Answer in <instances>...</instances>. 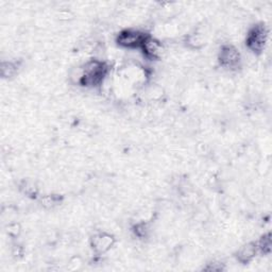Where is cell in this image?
<instances>
[{
  "label": "cell",
  "instance_id": "cell-1",
  "mask_svg": "<svg viewBox=\"0 0 272 272\" xmlns=\"http://www.w3.org/2000/svg\"><path fill=\"white\" fill-rule=\"evenodd\" d=\"M109 74V66L105 62L93 59L87 61L80 70L78 83L86 87H96L103 83Z\"/></svg>",
  "mask_w": 272,
  "mask_h": 272
},
{
  "label": "cell",
  "instance_id": "cell-2",
  "mask_svg": "<svg viewBox=\"0 0 272 272\" xmlns=\"http://www.w3.org/2000/svg\"><path fill=\"white\" fill-rule=\"evenodd\" d=\"M268 40V31L265 25L259 24L252 27L248 31L246 37V45L248 49L253 53H260L265 49Z\"/></svg>",
  "mask_w": 272,
  "mask_h": 272
},
{
  "label": "cell",
  "instance_id": "cell-3",
  "mask_svg": "<svg viewBox=\"0 0 272 272\" xmlns=\"http://www.w3.org/2000/svg\"><path fill=\"white\" fill-rule=\"evenodd\" d=\"M148 34H146L136 29H125L119 32L116 37V43L125 49H141Z\"/></svg>",
  "mask_w": 272,
  "mask_h": 272
},
{
  "label": "cell",
  "instance_id": "cell-4",
  "mask_svg": "<svg viewBox=\"0 0 272 272\" xmlns=\"http://www.w3.org/2000/svg\"><path fill=\"white\" fill-rule=\"evenodd\" d=\"M218 62L226 70L234 71L240 66L241 56L234 46L223 45L218 53Z\"/></svg>",
  "mask_w": 272,
  "mask_h": 272
},
{
  "label": "cell",
  "instance_id": "cell-5",
  "mask_svg": "<svg viewBox=\"0 0 272 272\" xmlns=\"http://www.w3.org/2000/svg\"><path fill=\"white\" fill-rule=\"evenodd\" d=\"M115 244V238L113 235L109 234V233L100 232L95 234L91 238V246L94 250L95 253L97 254H104L111 250V248Z\"/></svg>",
  "mask_w": 272,
  "mask_h": 272
},
{
  "label": "cell",
  "instance_id": "cell-6",
  "mask_svg": "<svg viewBox=\"0 0 272 272\" xmlns=\"http://www.w3.org/2000/svg\"><path fill=\"white\" fill-rule=\"evenodd\" d=\"M258 253L256 242H248L238 249L236 252V259L242 265H247L251 263Z\"/></svg>",
  "mask_w": 272,
  "mask_h": 272
},
{
  "label": "cell",
  "instance_id": "cell-7",
  "mask_svg": "<svg viewBox=\"0 0 272 272\" xmlns=\"http://www.w3.org/2000/svg\"><path fill=\"white\" fill-rule=\"evenodd\" d=\"M141 49L148 59H155L159 56L161 50V44L151 36H147Z\"/></svg>",
  "mask_w": 272,
  "mask_h": 272
},
{
  "label": "cell",
  "instance_id": "cell-8",
  "mask_svg": "<svg viewBox=\"0 0 272 272\" xmlns=\"http://www.w3.org/2000/svg\"><path fill=\"white\" fill-rule=\"evenodd\" d=\"M19 70V65L17 62L13 61H4L0 67V74L5 79H10V78L14 77Z\"/></svg>",
  "mask_w": 272,
  "mask_h": 272
},
{
  "label": "cell",
  "instance_id": "cell-9",
  "mask_svg": "<svg viewBox=\"0 0 272 272\" xmlns=\"http://www.w3.org/2000/svg\"><path fill=\"white\" fill-rule=\"evenodd\" d=\"M256 246H257V250L258 252H260V253L263 254H269L271 252V235L270 233H268V234H265L260 237V239L256 242Z\"/></svg>",
  "mask_w": 272,
  "mask_h": 272
},
{
  "label": "cell",
  "instance_id": "cell-10",
  "mask_svg": "<svg viewBox=\"0 0 272 272\" xmlns=\"http://www.w3.org/2000/svg\"><path fill=\"white\" fill-rule=\"evenodd\" d=\"M203 38L200 34L192 33L186 37V45L192 49H199L203 46Z\"/></svg>",
  "mask_w": 272,
  "mask_h": 272
},
{
  "label": "cell",
  "instance_id": "cell-11",
  "mask_svg": "<svg viewBox=\"0 0 272 272\" xmlns=\"http://www.w3.org/2000/svg\"><path fill=\"white\" fill-rule=\"evenodd\" d=\"M148 231H149V229H148L147 223H145V222L138 223V225L134 227L135 235L138 237H140V238H144V237L147 236Z\"/></svg>",
  "mask_w": 272,
  "mask_h": 272
},
{
  "label": "cell",
  "instance_id": "cell-12",
  "mask_svg": "<svg viewBox=\"0 0 272 272\" xmlns=\"http://www.w3.org/2000/svg\"><path fill=\"white\" fill-rule=\"evenodd\" d=\"M23 189H24L26 195H35L36 191H37L36 187L33 185V184L29 183V182H26L25 183V185H24Z\"/></svg>",
  "mask_w": 272,
  "mask_h": 272
},
{
  "label": "cell",
  "instance_id": "cell-13",
  "mask_svg": "<svg viewBox=\"0 0 272 272\" xmlns=\"http://www.w3.org/2000/svg\"><path fill=\"white\" fill-rule=\"evenodd\" d=\"M222 269H223V267H222V264H220V263L209 264V266L206 268V270H209V271H220Z\"/></svg>",
  "mask_w": 272,
  "mask_h": 272
}]
</instances>
